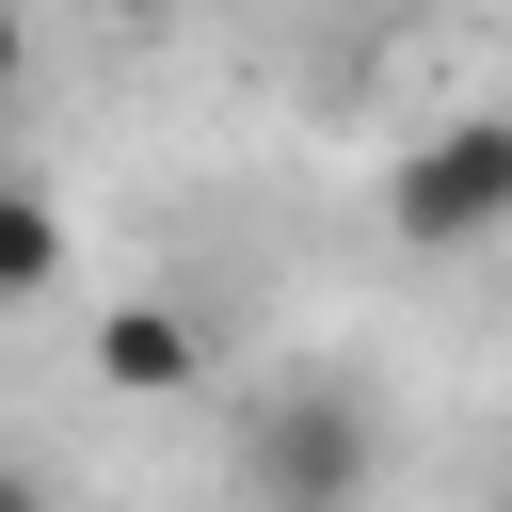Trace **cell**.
Instances as JSON below:
<instances>
[{
    "label": "cell",
    "instance_id": "obj_1",
    "mask_svg": "<svg viewBox=\"0 0 512 512\" xmlns=\"http://www.w3.org/2000/svg\"><path fill=\"white\" fill-rule=\"evenodd\" d=\"M224 496L240 512H368L384 496V416L336 368H272L224 416Z\"/></svg>",
    "mask_w": 512,
    "mask_h": 512
},
{
    "label": "cell",
    "instance_id": "obj_2",
    "mask_svg": "<svg viewBox=\"0 0 512 512\" xmlns=\"http://www.w3.org/2000/svg\"><path fill=\"white\" fill-rule=\"evenodd\" d=\"M384 240L400 256H480L512 240V112H448L384 160Z\"/></svg>",
    "mask_w": 512,
    "mask_h": 512
},
{
    "label": "cell",
    "instance_id": "obj_3",
    "mask_svg": "<svg viewBox=\"0 0 512 512\" xmlns=\"http://www.w3.org/2000/svg\"><path fill=\"white\" fill-rule=\"evenodd\" d=\"M96 384H128V400H208V336H192V304L128 288V304L96 320Z\"/></svg>",
    "mask_w": 512,
    "mask_h": 512
},
{
    "label": "cell",
    "instance_id": "obj_4",
    "mask_svg": "<svg viewBox=\"0 0 512 512\" xmlns=\"http://www.w3.org/2000/svg\"><path fill=\"white\" fill-rule=\"evenodd\" d=\"M64 256H80V240H64V208H48L32 176H0V320H16V304H48V288H64Z\"/></svg>",
    "mask_w": 512,
    "mask_h": 512
},
{
    "label": "cell",
    "instance_id": "obj_5",
    "mask_svg": "<svg viewBox=\"0 0 512 512\" xmlns=\"http://www.w3.org/2000/svg\"><path fill=\"white\" fill-rule=\"evenodd\" d=\"M32 96V0H0V112Z\"/></svg>",
    "mask_w": 512,
    "mask_h": 512
},
{
    "label": "cell",
    "instance_id": "obj_6",
    "mask_svg": "<svg viewBox=\"0 0 512 512\" xmlns=\"http://www.w3.org/2000/svg\"><path fill=\"white\" fill-rule=\"evenodd\" d=\"M0 512H64V496H48V464H0Z\"/></svg>",
    "mask_w": 512,
    "mask_h": 512
},
{
    "label": "cell",
    "instance_id": "obj_7",
    "mask_svg": "<svg viewBox=\"0 0 512 512\" xmlns=\"http://www.w3.org/2000/svg\"><path fill=\"white\" fill-rule=\"evenodd\" d=\"M192 16H256V0H192Z\"/></svg>",
    "mask_w": 512,
    "mask_h": 512
},
{
    "label": "cell",
    "instance_id": "obj_8",
    "mask_svg": "<svg viewBox=\"0 0 512 512\" xmlns=\"http://www.w3.org/2000/svg\"><path fill=\"white\" fill-rule=\"evenodd\" d=\"M496 512H512V464H496Z\"/></svg>",
    "mask_w": 512,
    "mask_h": 512
}]
</instances>
